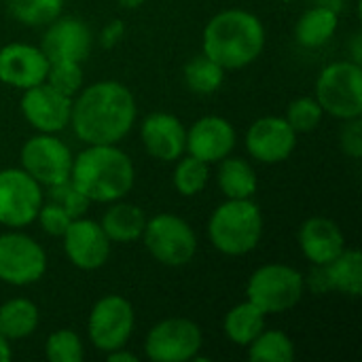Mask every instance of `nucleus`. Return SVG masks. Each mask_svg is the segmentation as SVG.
<instances>
[{"label": "nucleus", "instance_id": "nucleus-5", "mask_svg": "<svg viewBox=\"0 0 362 362\" xmlns=\"http://www.w3.org/2000/svg\"><path fill=\"white\" fill-rule=\"evenodd\" d=\"M305 291L303 276L288 265L272 263L259 267L246 286L248 301L255 303L263 314H282L295 308Z\"/></svg>", "mask_w": 362, "mask_h": 362}, {"label": "nucleus", "instance_id": "nucleus-40", "mask_svg": "<svg viewBox=\"0 0 362 362\" xmlns=\"http://www.w3.org/2000/svg\"><path fill=\"white\" fill-rule=\"evenodd\" d=\"M121 2H123L125 6H129V8H134V6H138V4H140L142 0H121Z\"/></svg>", "mask_w": 362, "mask_h": 362}, {"label": "nucleus", "instance_id": "nucleus-27", "mask_svg": "<svg viewBox=\"0 0 362 362\" xmlns=\"http://www.w3.org/2000/svg\"><path fill=\"white\" fill-rule=\"evenodd\" d=\"M248 356L255 362H291L295 358V346L282 331H261L248 344Z\"/></svg>", "mask_w": 362, "mask_h": 362}, {"label": "nucleus", "instance_id": "nucleus-39", "mask_svg": "<svg viewBox=\"0 0 362 362\" xmlns=\"http://www.w3.org/2000/svg\"><path fill=\"white\" fill-rule=\"evenodd\" d=\"M11 346H8V339L0 333V362L11 361Z\"/></svg>", "mask_w": 362, "mask_h": 362}, {"label": "nucleus", "instance_id": "nucleus-32", "mask_svg": "<svg viewBox=\"0 0 362 362\" xmlns=\"http://www.w3.org/2000/svg\"><path fill=\"white\" fill-rule=\"evenodd\" d=\"M322 106L318 104L316 98H299L295 102H291L288 110H286V123L299 134V132H312L320 125L322 121Z\"/></svg>", "mask_w": 362, "mask_h": 362}, {"label": "nucleus", "instance_id": "nucleus-26", "mask_svg": "<svg viewBox=\"0 0 362 362\" xmlns=\"http://www.w3.org/2000/svg\"><path fill=\"white\" fill-rule=\"evenodd\" d=\"M263 329L265 314L250 301L235 305L225 318V335L238 346H248Z\"/></svg>", "mask_w": 362, "mask_h": 362}, {"label": "nucleus", "instance_id": "nucleus-24", "mask_svg": "<svg viewBox=\"0 0 362 362\" xmlns=\"http://www.w3.org/2000/svg\"><path fill=\"white\" fill-rule=\"evenodd\" d=\"M218 187L227 199H250L257 193V174L248 161L225 157L218 168Z\"/></svg>", "mask_w": 362, "mask_h": 362}, {"label": "nucleus", "instance_id": "nucleus-23", "mask_svg": "<svg viewBox=\"0 0 362 362\" xmlns=\"http://www.w3.org/2000/svg\"><path fill=\"white\" fill-rule=\"evenodd\" d=\"M100 225L110 242H134L142 238L146 216L142 208L134 204H115L112 208H108Z\"/></svg>", "mask_w": 362, "mask_h": 362}, {"label": "nucleus", "instance_id": "nucleus-16", "mask_svg": "<svg viewBox=\"0 0 362 362\" xmlns=\"http://www.w3.org/2000/svg\"><path fill=\"white\" fill-rule=\"evenodd\" d=\"M49 70V59L40 47L11 42L0 49V81L17 87L30 89L45 83Z\"/></svg>", "mask_w": 362, "mask_h": 362}, {"label": "nucleus", "instance_id": "nucleus-41", "mask_svg": "<svg viewBox=\"0 0 362 362\" xmlns=\"http://www.w3.org/2000/svg\"><path fill=\"white\" fill-rule=\"evenodd\" d=\"M282 2H293V0H282Z\"/></svg>", "mask_w": 362, "mask_h": 362}, {"label": "nucleus", "instance_id": "nucleus-30", "mask_svg": "<svg viewBox=\"0 0 362 362\" xmlns=\"http://www.w3.org/2000/svg\"><path fill=\"white\" fill-rule=\"evenodd\" d=\"M208 176H210L208 163L189 155V157L180 159L176 170H174V187L180 195L191 197V195H197L206 189Z\"/></svg>", "mask_w": 362, "mask_h": 362}, {"label": "nucleus", "instance_id": "nucleus-36", "mask_svg": "<svg viewBox=\"0 0 362 362\" xmlns=\"http://www.w3.org/2000/svg\"><path fill=\"white\" fill-rule=\"evenodd\" d=\"M341 148L352 157L361 159L362 155V123L361 117L348 119V123L341 129Z\"/></svg>", "mask_w": 362, "mask_h": 362}, {"label": "nucleus", "instance_id": "nucleus-11", "mask_svg": "<svg viewBox=\"0 0 362 362\" xmlns=\"http://www.w3.org/2000/svg\"><path fill=\"white\" fill-rule=\"evenodd\" d=\"M134 331V308L127 299L119 295H108L100 299L89 314V339L102 350L110 352L125 348Z\"/></svg>", "mask_w": 362, "mask_h": 362}, {"label": "nucleus", "instance_id": "nucleus-9", "mask_svg": "<svg viewBox=\"0 0 362 362\" xmlns=\"http://www.w3.org/2000/svg\"><path fill=\"white\" fill-rule=\"evenodd\" d=\"M72 153L70 148L57 140L53 134H38L30 138L21 148V165L23 170L45 187L64 182L70 178L72 170Z\"/></svg>", "mask_w": 362, "mask_h": 362}, {"label": "nucleus", "instance_id": "nucleus-25", "mask_svg": "<svg viewBox=\"0 0 362 362\" xmlns=\"http://www.w3.org/2000/svg\"><path fill=\"white\" fill-rule=\"evenodd\" d=\"M38 308L28 299H11L0 308V333L6 339H23L38 327Z\"/></svg>", "mask_w": 362, "mask_h": 362}, {"label": "nucleus", "instance_id": "nucleus-7", "mask_svg": "<svg viewBox=\"0 0 362 362\" xmlns=\"http://www.w3.org/2000/svg\"><path fill=\"white\" fill-rule=\"evenodd\" d=\"M142 238L153 259L168 267H182L193 261L197 252L193 229L187 221L174 214H159L146 221Z\"/></svg>", "mask_w": 362, "mask_h": 362}, {"label": "nucleus", "instance_id": "nucleus-38", "mask_svg": "<svg viewBox=\"0 0 362 362\" xmlns=\"http://www.w3.org/2000/svg\"><path fill=\"white\" fill-rule=\"evenodd\" d=\"M106 356H108V361H110V362H136V361H138V358H136L134 354L125 352L123 348L110 350V352H106Z\"/></svg>", "mask_w": 362, "mask_h": 362}, {"label": "nucleus", "instance_id": "nucleus-21", "mask_svg": "<svg viewBox=\"0 0 362 362\" xmlns=\"http://www.w3.org/2000/svg\"><path fill=\"white\" fill-rule=\"evenodd\" d=\"M327 291H339L350 297H358L362 291V257L358 250L346 248L331 263L320 265Z\"/></svg>", "mask_w": 362, "mask_h": 362}, {"label": "nucleus", "instance_id": "nucleus-13", "mask_svg": "<svg viewBox=\"0 0 362 362\" xmlns=\"http://www.w3.org/2000/svg\"><path fill=\"white\" fill-rule=\"evenodd\" d=\"M21 112L28 123L40 134H55L70 125L72 98L53 89L49 83H40L23 89Z\"/></svg>", "mask_w": 362, "mask_h": 362}, {"label": "nucleus", "instance_id": "nucleus-8", "mask_svg": "<svg viewBox=\"0 0 362 362\" xmlns=\"http://www.w3.org/2000/svg\"><path fill=\"white\" fill-rule=\"evenodd\" d=\"M42 206L40 185L21 168L0 172V223L6 227H25L36 221Z\"/></svg>", "mask_w": 362, "mask_h": 362}, {"label": "nucleus", "instance_id": "nucleus-2", "mask_svg": "<svg viewBox=\"0 0 362 362\" xmlns=\"http://www.w3.org/2000/svg\"><path fill=\"white\" fill-rule=\"evenodd\" d=\"M265 47L261 19L242 8H227L214 15L204 28V53L225 70L252 64Z\"/></svg>", "mask_w": 362, "mask_h": 362}, {"label": "nucleus", "instance_id": "nucleus-20", "mask_svg": "<svg viewBox=\"0 0 362 362\" xmlns=\"http://www.w3.org/2000/svg\"><path fill=\"white\" fill-rule=\"evenodd\" d=\"M299 244H301L303 255L314 265H327L346 250V238L341 229L337 227V223H333L331 218H322V216L308 218L301 225Z\"/></svg>", "mask_w": 362, "mask_h": 362}, {"label": "nucleus", "instance_id": "nucleus-31", "mask_svg": "<svg viewBox=\"0 0 362 362\" xmlns=\"http://www.w3.org/2000/svg\"><path fill=\"white\" fill-rule=\"evenodd\" d=\"M45 83L72 98L83 85V68L78 62H49Z\"/></svg>", "mask_w": 362, "mask_h": 362}, {"label": "nucleus", "instance_id": "nucleus-15", "mask_svg": "<svg viewBox=\"0 0 362 362\" xmlns=\"http://www.w3.org/2000/svg\"><path fill=\"white\" fill-rule=\"evenodd\" d=\"M297 144V132L282 117H263L246 134L248 153L261 163H280L291 157Z\"/></svg>", "mask_w": 362, "mask_h": 362}, {"label": "nucleus", "instance_id": "nucleus-28", "mask_svg": "<svg viewBox=\"0 0 362 362\" xmlns=\"http://www.w3.org/2000/svg\"><path fill=\"white\" fill-rule=\"evenodd\" d=\"M225 78V68L218 66L214 59H210L206 53L193 57L185 66V83L191 91L199 95H210L214 93Z\"/></svg>", "mask_w": 362, "mask_h": 362}, {"label": "nucleus", "instance_id": "nucleus-12", "mask_svg": "<svg viewBox=\"0 0 362 362\" xmlns=\"http://www.w3.org/2000/svg\"><path fill=\"white\" fill-rule=\"evenodd\" d=\"M202 350V331L187 318H170L146 335V356L155 362H187Z\"/></svg>", "mask_w": 362, "mask_h": 362}, {"label": "nucleus", "instance_id": "nucleus-14", "mask_svg": "<svg viewBox=\"0 0 362 362\" xmlns=\"http://www.w3.org/2000/svg\"><path fill=\"white\" fill-rule=\"evenodd\" d=\"M62 238H64V250L74 267L91 272L108 261L110 240L104 233L102 225L78 216L68 225Z\"/></svg>", "mask_w": 362, "mask_h": 362}, {"label": "nucleus", "instance_id": "nucleus-10", "mask_svg": "<svg viewBox=\"0 0 362 362\" xmlns=\"http://www.w3.org/2000/svg\"><path fill=\"white\" fill-rule=\"evenodd\" d=\"M47 255L32 238L23 233L0 235V280L13 286H25L42 278Z\"/></svg>", "mask_w": 362, "mask_h": 362}, {"label": "nucleus", "instance_id": "nucleus-35", "mask_svg": "<svg viewBox=\"0 0 362 362\" xmlns=\"http://www.w3.org/2000/svg\"><path fill=\"white\" fill-rule=\"evenodd\" d=\"M36 218H38L40 227H42L49 235H55V238H62V235L66 233L68 225L74 221L66 210H62L59 206H55V204H51V202L45 204V206H40Z\"/></svg>", "mask_w": 362, "mask_h": 362}, {"label": "nucleus", "instance_id": "nucleus-29", "mask_svg": "<svg viewBox=\"0 0 362 362\" xmlns=\"http://www.w3.org/2000/svg\"><path fill=\"white\" fill-rule=\"evenodd\" d=\"M11 15L25 25H45L59 17L64 0H6Z\"/></svg>", "mask_w": 362, "mask_h": 362}, {"label": "nucleus", "instance_id": "nucleus-18", "mask_svg": "<svg viewBox=\"0 0 362 362\" xmlns=\"http://www.w3.org/2000/svg\"><path fill=\"white\" fill-rule=\"evenodd\" d=\"M235 146V129L223 117H204L187 132V148L189 155L206 161L216 163Z\"/></svg>", "mask_w": 362, "mask_h": 362}, {"label": "nucleus", "instance_id": "nucleus-17", "mask_svg": "<svg viewBox=\"0 0 362 362\" xmlns=\"http://www.w3.org/2000/svg\"><path fill=\"white\" fill-rule=\"evenodd\" d=\"M42 53L49 62H83L91 49V32L76 17L53 19L42 36Z\"/></svg>", "mask_w": 362, "mask_h": 362}, {"label": "nucleus", "instance_id": "nucleus-4", "mask_svg": "<svg viewBox=\"0 0 362 362\" xmlns=\"http://www.w3.org/2000/svg\"><path fill=\"white\" fill-rule=\"evenodd\" d=\"M208 235L216 250L229 257H242L257 248L263 235V216L250 199H227L208 223Z\"/></svg>", "mask_w": 362, "mask_h": 362}, {"label": "nucleus", "instance_id": "nucleus-34", "mask_svg": "<svg viewBox=\"0 0 362 362\" xmlns=\"http://www.w3.org/2000/svg\"><path fill=\"white\" fill-rule=\"evenodd\" d=\"M47 197L51 204L59 206L62 210H66L72 218H78L85 214V210L89 208V199L74 187V182L68 178L64 182H57V185H51L47 187Z\"/></svg>", "mask_w": 362, "mask_h": 362}, {"label": "nucleus", "instance_id": "nucleus-19", "mask_svg": "<svg viewBox=\"0 0 362 362\" xmlns=\"http://www.w3.org/2000/svg\"><path fill=\"white\" fill-rule=\"evenodd\" d=\"M142 142L159 161H176L187 148V129L174 115L153 112L142 123Z\"/></svg>", "mask_w": 362, "mask_h": 362}, {"label": "nucleus", "instance_id": "nucleus-6", "mask_svg": "<svg viewBox=\"0 0 362 362\" xmlns=\"http://www.w3.org/2000/svg\"><path fill=\"white\" fill-rule=\"evenodd\" d=\"M316 100L325 112L337 119L362 115V68L356 62H335L316 81Z\"/></svg>", "mask_w": 362, "mask_h": 362}, {"label": "nucleus", "instance_id": "nucleus-33", "mask_svg": "<svg viewBox=\"0 0 362 362\" xmlns=\"http://www.w3.org/2000/svg\"><path fill=\"white\" fill-rule=\"evenodd\" d=\"M45 350H47V358L51 362H81L85 356L78 335L66 329L51 333Z\"/></svg>", "mask_w": 362, "mask_h": 362}, {"label": "nucleus", "instance_id": "nucleus-22", "mask_svg": "<svg viewBox=\"0 0 362 362\" xmlns=\"http://www.w3.org/2000/svg\"><path fill=\"white\" fill-rule=\"evenodd\" d=\"M337 23H339V17H337V11L333 6H329V4L314 6L299 17L297 28H295V36H297L299 45L316 49V47H322L327 40L333 38Z\"/></svg>", "mask_w": 362, "mask_h": 362}, {"label": "nucleus", "instance_id": "nucleus-3", "mask_svg": "<svg viewBox=\"0 0 362 362\" xmlns=\"http://www.w3.org/2000/svg\"><path fill=\"white\" fill-rule=\"evenodd\" d=\"M134 163L115 144H89L72 159L70 180L89 199L98 204L117 202L134 187Z\"/></svg>", "mask_w": 362, "mask_h": 362}, {"label": "nucleus", "instance_id": "nucleus-37", "mask_svg": "<svg viewBox=\"0 0 362 362\" xmlns=\"http://www.w3.org/2000/svg\"><path fill=\"white\" fill-rule=\"evenodd\" d=\"M121 34H123L121 21H112V23L104 30V34H102V45H104V47H112V45L121 38Z\"/></svg>", "mask_w": 362, "mask_h": 362}, {"label": "nucleus", "instance_id": "nucleus-1", "mask_svg": "<svg viewBox=\"0 0 362 362\" xmlns=\"http://www.w3.org/2000/svg\"><path fill=\"white\" fill-rule=\"evenodd\" d=\"M136 121V100L117 81H100L72 102L70 125L87 144H117Z\"/></svg>", "mask_w": 362, "mask_h": 362}]
</instances>
